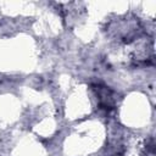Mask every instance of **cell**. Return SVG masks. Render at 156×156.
Masks as SVG:
<instances>
[{
    "label": "cell",
    "mask_w": 156,
    "mask_h": 156,
    "mask_svg": "<svg viewBox=\"0 0 156 156\" xmlns=\"http://www.w3.org/2000/svg\"><path fill=\"white\" fill-rule=\"evenodd\" d=\"M94 90L96 91V95L99 98V105L101 108L111 110L115 105V96L113 93L105 85L96 84L94 85Z\"/></svg>",
    "instance_id": "obj_1"
}]
</instances>
